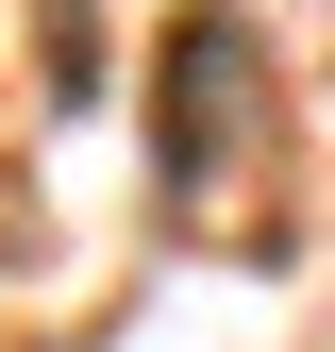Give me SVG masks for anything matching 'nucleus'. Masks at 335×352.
I'll return each instance as SVG.
<instances>
[{
    "instance_id": "nucleus-1",
    "label": "nucleus",
    "mask_w": 335,
    "mask_h": 352,
    "mask_svg": "<svg viewBox=\"0 0 335 352\" xmlns=\"http://www.w3.org/2000/svg\"><path fill=\"white\" fill-rule=\"evenodd\" d=\"M251 84H268V67H251L235 17H185V34H168V101H151V168H168V185H218V168H235Z\"/></svg>"
}]
</instances>
